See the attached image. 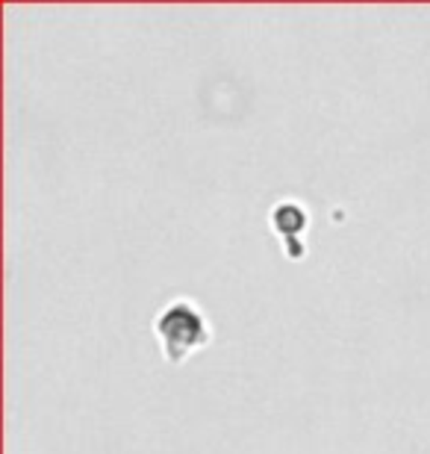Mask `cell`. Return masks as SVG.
I'll list each match as a JSON object with an SVG mask.
<instances>
[{"mask_svg": "<svg viewBox=\"0 0 430 454\" xmlns=\"http://www.w3.org/2000/svg\"><path fill=\"white\" fill-rule=\"evenodd\" d=\"M153 333H157L162 354L171 363L186 360L189 354H195L209 342V328L204 316L186 298H177V301L162 307L160 316L153 319Z\"/></svg>", "mask_w": 430, "mask_h": 454, "instance_id": "1", "label": "cell"}]
</instances>
